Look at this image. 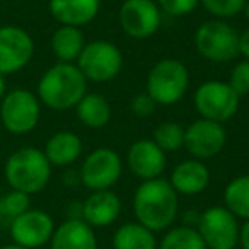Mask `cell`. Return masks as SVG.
I'll use <instances>...</instances> for the list:
<instances>
[{"mask_svg": "<svg viewBox=\"0 0 249 249\" xmlns=\"http://www.w3.org/2000/svg\"><path fill=\"white\" fill-rule=\"evenodd\" d=\"M179 213V195L164 178L142 181L133 195V215L139 224L152 232L173 227Z\"/></svg>", "mask_w": 249, "mask_h": 249, "instance_id": "cell-1", "label": "cell"}, {"mask_svg": "<svg viewBox=\"0 0 249 249\" xmlns=\"http://www.w3.org/2000/svg\"><path fill=\"white\" fill-rule=\"evenodd\" d=\"M87 92V79L79 67L63 62H56L50 67L36 87L39 103L53 111L73 109Z\"/></svg>", "mask_w": 249, "mask_h": 249, "instance_id": "cell-2", "label": "cell"}, {"mask_svg": "<svg viewBox=\"0 0 249 249\" xmlns=\"http://www.w3.org/2000/svg\"><path fill=\"white\" fill-rule=\"evenodd\" d=\"M53 166L38 147H21L7 157L4 166L5 183L11 190L38 195L48 186Z\"/></svg>", "mask_w": 249, "mask_h": 249, "instance_id": "cell-3", "label": "cell"}, {"mask_svg": "<svg viewBox=\"0 0 249 249\" xmlns=\"http://www.w3.org/2000/svg\"><path fill=\"white\" fill-rule=\"evenodd\" d=\"M190 87V70L181 60L162 58L152 65L147 75L145 92L157 106L179 103Z\"/></svg>", "mask_w": 249, "mask_h": 249, "instance_id": "cell-4", "label": "cell"}, {"mask_svg": "<svg viewBox=\"0 0 249 249\" xmlns=\"http://www.w3.org/2000/svg\"><path fill=\"white\" fill-rule=\"evenodd\" d=\"M239 33L224 19H208L195 31V46L201 58L212 63H229L239 56Z\"/></svg>", "mask_w": 249, "mask_h": 249, "instance_id": "cell-5", "label": "cell"}, {"mask_svg": "<svg viewBox=\"0 0 249 249\" xmlns=\"http://www.w3.org/2000/svg\"><path fill=\"white\" fill-rule=\"evenodd\" d=\"M41 118V103L28 89L7 90L0 101V121L12 135H28L38 126Z\"/></svg>", "mask_w": 249, "mask_h": 249, "instance_id": "cell-6", "label": "cell"}, {"mask_svg": "<svg viewBox=\"0 0 249 249\" xmlns=\"http://www.w3.org/2000/svg\"><path fill=\"white\" fill-rule=\"evenodd\" d=\"M75 65L84 73L87 82H111L123 69V53L107 39L87 41Z\"/></svg>", "mask_w": 249, "mask_h": 249, "instance_id": "cell-7", "label": "cell"}, {"mask_svg": "<svg viewBox=\"0 0 249 249\" xmlns=\"http://www.w3.org/2000/svg\"><path fill=\"white\" fill-rule=\"evenodd\" d=\"M195 109L200 118L224 124L237 113L241 96L224 80H207L198 86L193 96Z\"/></svg>", "mask_w": 249, "mask_h": 249, "instance_id": "cell-8", "label": "cell"}, {"mask_svg": "<svg viewBox=\"0 0 249 249\" xmlns=\"http://www.w3.org/2000/svg\"><path fill=\"white\" fill-rule=\"evenodd\" d=\"M196 231L207 249H235L239 246L241 222L227 207L213 205L200 213Z\"/></svg>", "mask_w": 249, "mask_h": 249, "instance_id": "cell-9", "label": "cell"}, {"mask_svg": "<svg viewBox=\"0 0 249 249\" xmlns=\"http://www.w3.org/2000/svg\"><path fill=\"white\" fill-rule=\"evenodd\" d=\"M80 183L90 191L111 190L123 174V160L120 154L109 147H99L87 154L79 167Z\"/></svg>", "mask_w": 249, "mask_h": 249, "instance_id": "cell-10", "label": "cell"}, {"mask_svg": "<svg viewBox=\"0 0 249 249\" xmlns=\"http://www.w3.org/2000/svg\"><path fill=\"white\" fill-rule=\"evenodd\" d=\"M35 56V39L24 28L16 24L0 26V73L21 72Z\"/></svg>", "mask_w": 249, "mask_h": 249, "instance_id": "cell-11", "label": "cell"}, {"mask_svg": "<svg viewBox=\"0 0 249 249\" xmlns=\"http://www.w3.org/2000/svg\"><path fill=\"white\" fill-rule=\"evenodd\" d=\"M120 26L133 39L152 38L162 24V11L156 0H123L118 12Z\"/></svg>", "mask_w": 249, "mask_h": 249, "instance_id": "cell-12", "label": "cell"}, {"mask_svg": "<svg viewBox=\"0 0 249 249\" xmlns=\"http://www.w3.org/2000/svg\"><path fill=\"white\" fill-rule=\"evenodd\" d=\"M225 143H227V132L224 124L217 121L198 118L184 128V149L193 159H213L224 150Z\"/></svg>", "mask_w": 249, "mask_h": 249, "instance_id": "cell-13", "label": "cell"}, {"mask_svg": "<svg viewBox=\"0 0 249 249\" xmlns=\"http://www.w3.org/2000/svg\"><path fill=\"white\" fill-rule=\"evenodd\" d=\"M55 229L56 225L52 215L39 208H29L9 225L12 242L28 249H39L50 244Z\"/></svg>", "mask_w": 249, "mask_h": 249, "instance_id": "cell-14", "label": "cell"}, {"mask_svg": "<svg viewBox=\"0 0 249 249\" xmlns=\"http://www.w3.org/2000/svg\"><path fill=\"white\" fill-rule=\"evenodd\" d=\"M126 162L139 179L149 181L162 178L167 166V154L159 149L152 139H140L130 145Z\"/></svg>", "mask_w": 249, "mask_h": 249, "instance_id": "cell-15", "label": "cell"}, {"mask_svg": "<svg viewBox=\"0 0 249 249\" xmlns=\"http://www.w3.org/2000/svg\"><path fill=\"white\" fill-rule=\"evenodd\" d=\"M167 181L179 196H196L210 184V169L205 166L203 160L191 157L178 162Z\"/></svg>", "mask_w": 249, "mask_h": 249, "instance_id": "cell-16", "label": "cell"}, {"mask_svg": "<svg viewBox=\"0 0 249 249\" xmlns=\"http://www.w3.org/2000/svg\"><path fill=\"white\" fill-rule=\"evenodd\" d=\"M82 220L92 229L109 227L118 220L121 213V200L113 190L92 191L82 201Z\"/></svg>", "mask_w": 249, "mask_h": 249, "instance_id": "cell-17", "label": "cell"}, {"mask_svg": "<svg viewBox=\"0 0 249 249\" xmlns=\"http://www.w3.org/2000/svg\"><path fill=\"white\" fill-rule=\"evenodd\" d=\"M48 11L60 26L84 28L99 16L101 0H50Z\"/></svg>", "mask_w": 249, "mask_h": 249, "instance_id": "cell-18", "label": "cell"}, {"mask_svg": "<svg viewBox=\"0 0 249 249\" xmlns=\"http://www.w3.org/2000/svg\"><path fill=\"white\" fill-rule=\"evenodd\" d=\"M50 249H99L94 229L84 220L65 218L56 225L50 241Z\"/></svg>", "mask_w": 249, "mask_h": 249, "instance_id": "cell-19", "label": "cell"}, {"mask_svg": "<svg viewBox=\"0 0 249 249\" xmlns=\"http://www.w3.org/2000/svg\"><path fill=\"white\" fill-rule=\"evenodd\" d=\"M82 140L77 133L60 130L50 137L43 152L53 167H70L82 156Z\"/></svg>", "mask_w": 249, "mask_h": 249, "instance_id": "cell-20", "label": "cell"}, {"mask_svg": "<svg viewBox=\"0 0 249 249\" xmlns=\"http://www.w3.org/2000/svg\"><path fill=\"white\" fill-rule=\"evenodd\" d=\"M86 36L82 29L73 26H58L50 39V46L56 62L75 63L86 46Z\"/></svg>", "mask_w": 249, "mask_h": 249, "instance_id": "cell-21", "label": "cell"}, {"mask_svg": "<svg viewBox=\"0 0 249 249\" xmlns=\"http://www.w3.org/2000/svg\"><path fill=\"white\" fill-rule=\"evenodd\" d=\"M79 121L90 130L104 128L111 120V104L103 94L87 92L75 106Z\"/></svg>", "mask_w": 249, "mask_h": 249, "instance_id": "cell-22", "label": "cell"}, {"mask_svg": "<svg viewBox=\"0 0 249 249\" xmlns=\"http://www.w3.org/2000/svg\"><path fill=\"white\" fill-rule=\"evenodd\" d=\"M114 249H157L159 241L156 232L143 227L139 222H128L114 231L113 234Z\"/></svg>", "mask_w": 249, "mask_h": 249, "instance_id": "cell-23", "label": "cell"}, {"mask_svg": "<svg viewBox=\"0 0 249 249\" xmlns=\"http://www.w3.org/2000/svg\"><path fill=\"white\" fill-rule=\"evenodd\" d=\"M224 207L239 220H249V174L232 178L224 190Z\"/></svg>", "mask_w": 249, "mask_h": 249, "instance_id": "cell-24", "label": "cell"}, {"mask_svg": "<svg viewBox=\"0 0 249 249\" xmlns=\"http://www.w3.org/2000/svg\"><path fill=\"white\" fill-rule=\"evenodd\" d=\"M157 249H207L196 227L178 225L164 231Z\"/></svg>", "mask_w": 249, "mask_h": 249, "instance_id": "cell-25", "label": "cell"}, {"mask_svg": "<svg viewBox=\"0 0 249 249\" xmlns=\"http://www.w3.org/2000/svg\"><path fill=\"white\" fill-rule=\"evenodd\" d=\"M152 140L166 154L178 152L184 147V128L176 121H162L154 130Z\"/></svg>", "mask_w": 249, "mask_h": 249, "instance_id": "cell-26", "label": "cell"}, {"mask_svg": "<svg viewBox=\"0 0 249 249\" xmlns=\"http://www.w3.org/2000/svg\"><path fill=\"white\" fill-rule=\"evenodd\" d=\"M31 208V196L16 190H9L0 196V222L11 225L14 218Z\"/></svg>", "mask_w": 249, "mask_h": 249, "instance_id": "cell-27", "label": "cell"}, {"mask_svg": "<svg viewBox=\"0 0 249 249\" xmlns=\"http://www.w3.org/2000/svg\"><path fill=\"white\" fill-rule=\"evenodd\" d=\"M248 0H200V4L215 19H231L241 14Z\"/></svg>", "mask_w": 249, "mask_h": 249, "instance_id": "cell-28", "label": "cell"}, {"mask_svg": "<svg viewBox=\"0 0 249 249\" xmlns=\"http://www.w3.org/2000/svg\"><path fill=\"white\" fill-rule=\"evenodd\" d=\"M229 84L239 94V96H248L249 94V60L242 58L234 65L229 75Z\"/></svg>", "mask_w": 249, "mask_h": 249, "instance_id": "cell-29", "label": "cell"}, {"mask_svg": "<svg viewBox=\"0 0 249 249\" xmlns=\"http://www.w3.org/2000/svg\"><path fill=\"white\" fill-rule=\"evenodd\" d=\"M156 4L164 14L181 18V16L191 14L200 5V0H156Z\"/></svg>", "mask_w": 249, "mask_h": 249, "instance_id": "cell-30", "label": "cell"}, {"mask_svg": "<svg viewBox=\"0 0 249 249\" xmlns=\"http://www.w3.org/2000/svg\"><path fill=\"white\" fill-rule=\"evenodd\" d=\"M157 104L154 103V99L147 92H139L132 97L130 103V109L137 118H149L150 114H154Z\"/></svg>", "mask_w": 249, "mask_h": 249, "instance_id": "cell-31", "label": "cell"}, {"mask_svg": "<svg viewBox=\"0 0 249 249\" xmlns=\"http://www.w3.org/2000/svg\"><path fill=\"white\" fill-rule=\"evenodd\" d=\"M65 213H67V218H70V220H82V215H84L82 201H79V200L70 201L65 208Z\"/></svg>", "mask_w": 249, "mask_h": 249, "instance_id": "cell-32", "label": "cell"}, {"mask_svg": "<svg viewBox=\"0 0 249 249\" xmlns=\"http://www.w3.org/2000/svg\"><path fill=\"white\" fill-rule=\"evenodd\" d=\"M237 48H239V56H242L244 60H249V28H246L244 31L239 33Z\"/></svg>", "mask_w": 249, "mask_h": 249, "instance_id": "cell-33", "label": "cell"}, {"mask_svg": "<svg viewBox=\"0 0 249 249\" xmlns=\"http://www.w3.org/2000/svg\"><path fill=\"white\" fill-rule=\"evenodd\" d=\"M63 184H65V186H70V188L82 184V183H80L79 169H67L65 174H63Z\"/></svg>", "mask_w": 249, "mask_h": 249, "instance_id": "cell-34", "label": "cell"}, {"mask_svg": "<svg viewBox=\"0 0 249 249\" xmlns=\"http://www.w3.org/2000/svg\"><path fill=\"white\" fill-rule=\"evenodd\" d=\"M239 246L242 249H249V220H244L241 224V232H239Z\"/></svg>", "mask_w": 249, "mask_h": 249, "instance_id": "cell-35", "label": "cell"}, {"mask_svg": "<svg viewBox=\"0 0 249 249\" xmlns=\"http://www.w3.org/2000/svg\"><path fill=\"white\" fill-rule=\"evenodd\" d=\"M5 92H7V82H5V75L0 73V101L5 96Z\"/></svg>", "mask_w": 249, "mask_h": 249, "instance_id": "cell-36", "label": "cell"}, {"mask_svg": "<svg viewBox=\"0 0 249 249\" xmlns=\"http://www.w3.org/2000/svg\"><path fill=\"white\" fill-rule=\"evenodd\" d=\"M0 249H28V248H24V246L16 244V242H11V244H4V246H0Z\"/></svg>", "mask_w": 249, "mask_h": 249, "instance_id": "cell-37", "label": "cell"}, {"mask_svg": "<svg viewBox=\"0 0 249 249\" xmlns=\"http://www.w3.org/2000/svg\"><path fill=\"white\" fill-rule=\"evenodd\" d=\"M242 14H244L246 21H248V22H249V0H248V2H246L244 9H242Z\"/></svg>", "mask_w": 249, "mask_h": 249, "instance_id": "cell-38", "label": "cell"}]
</instances>
